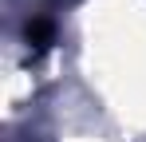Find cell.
I'll return each mask as SVG.
<instances>
[{
  "mask_svg": "<svg viewBox=\"0 0 146 142\" xmlns=\"http://www.w3.org/2000/svg\"><path fill=\"white\" fill-rule=\"evenodd\" d=\"M24 40H28V47H32V51H44V47H51V40H55V28H51V20H28Z\"/></svg>",
  "mask_w": 146,
  "mask_h": 142,
  "instance_id": "1",
  "label": "cell"
}]
</instances>
